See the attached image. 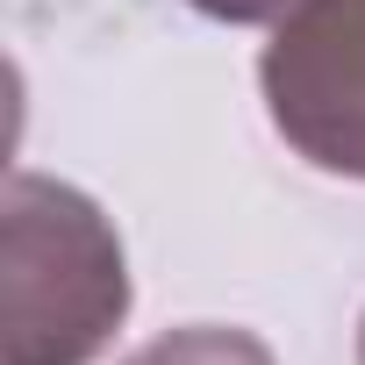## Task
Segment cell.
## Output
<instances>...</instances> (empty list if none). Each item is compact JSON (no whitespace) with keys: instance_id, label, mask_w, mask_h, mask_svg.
<instances>
[{"instance_id":"obj_1","label":"cell","mask_w":365,"mask_h":365,"mask_svg":"<svg viewBox=\"0 0 365 365\" xmlns=\"http://www.w3.org/2000/svg\"><path fill=\"white\" fill-rule=\"evenodd\" d=\"M129 315L115 222L65 179L8 172L0 194V365H93Z\"/></svg>"},{"instance_id":"obj_2","label":"cell","mask_w":365,"mask_h":365,"mask_svg":"<svg viewBox=\"0 0 365 365\" xmlns=\"http://www.w3.org/2000/svg\"><path fill=\"white\" fill-rule=\"evenodd\" d=\"M258 86L294 158L365 179V0H294L272 22Z\"/></svg>"},{"instance_id":"obj_3","label":"cell","mask_w":365,"mask_h":365,"mask_svg":"<svg viewBox=\"0 0 365 365\" xmlns=\"http://www.w3.org/2000/svg\"><path fill=\"white\" fill-rule=\"evenodd\" d=\"M122 365H279L265 351V336L230 329V322H187V329H165L143 351H129Z\"/></svg>"},{"instance_id":"obj_4","label":"cell","mask_w":365,"mask_h":365,"mask_svg":"<svg viewBox=\"0 0 365 365\" xmlns=\"http://www.w3.org/2000/svg\"><path fill=\"white\" fill-rule=\"evenodd\" d=\"M187 8H201L208 22H230V29H251V22H279L294 0H187Z\"/></svg>"},{"instance_id":"obj_5","label":"cell","mask_w":365,"mask_h":365,"mask_svg":"<svg viewBox=\"0 0 365 365\" xmlns=\"http://www.w3.org/2000/svg\"><path fill=\"white\" fill-rule=\"evenodd\" d=\"M358 365H365V322H358Z\"/></svg>"}]
</instances>
